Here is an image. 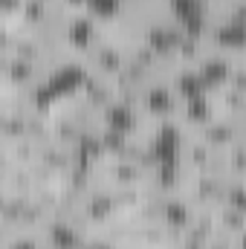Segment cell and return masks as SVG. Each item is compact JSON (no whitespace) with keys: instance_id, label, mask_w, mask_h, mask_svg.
I'll return each instance as SVG.
<instances>
[{"instance_id":"obj_7","label":"cell","mask_w":246,"mask_h":249,"mask_svg":"<svg viewBox=\"0 0 246 249\" xmlns=\"http://www.w3.org/2000/svg\"><path fill=\"white\" fill-rule=\"evenodd\" d=\"M142 122H145V113L133 105H124V102H113L110 107L102 110V124L110 127V130H119V133H127V136H139L142 130Z\"/></svg>"},{"instance_id":"obj_9","label":"cell","mask_w":246,"mask_h":249,"mask_svg":"<svg viewBox=\"0 0 246 249\" xmlns=\"http://www.w3.org/2000/svg\"><path fill=\"white\" fill-rule=\"evenodd\" d=\"M38 151H41V145H38L35 139H29V136L3 142V148H0V154H6V157H9L12 162H18V165H32V162L38 160Z\"/></svg>"},{"instance_id":"obj_4","label":"cell","mask_w":246,"mask_h":249,"mask_svg":"<svg viewBox=\"0 0 246 249\" xmlns=\"http://www.w3.org/2000/svg\"><path fill=\"white\" fill-rule=\"evenodd\" d=\"M81 61L87 64L90 72H96V75L113 81V78L122 75L124 64H127V47L116 44V41H110V38H105V41H102L99 47H93Z\"/></svg>"},{"instance_id":"obj_8","label":"cell","mask_w":246,"mask_h":249,"mask_svg":"<svg viewBox=\"0 0 246 249\" xmlns=\"http://www.w3.org/2000/svg\"><path fill=\"white\" fill-rule=\"evenodd\" d=\"M217 116V102H214V93H200V96H191L180 105V122L191 130H200L203 124H209Z\"/></svg>"},{"instance_id":"obj_11","label":"cell","mask_w":246,"mask_h":249,"mask_svg":"<svg viewBox=\"0 0 246 249\" xmlns=\"http://www.w3.org/2000/svg\"><path fill=\"white\" fill-rule=\"evenodd\" d=\"M214 214H217V229L223 232V235H241L246 229V214L241 209H235V206H229V203H220L217 209H214Z\"/></svg>"},{"instance_id":"obj_17","label":"cell","mask_w":246,"mask_h":249,"mask_svg":"<svg viewBox=\"0 0 246 249\" xmlns=\"http://www.w3.org/2000/svg\"><path fill=\"white\" fill-rule=\"evenodd\" d=\"M244 119H246V113H244Z\"/></svg>"},{"instance_id":"obj_13","label":"cell","mask_w":246,"mask_h":249,"mask_svg":"<svg viewBox=\"0 0 246 249\" xmlns=\"http://www.w3.org/2000/svg\"><path fill=\"white\" fill-rule=\"evenodd\" d=\"M23 3H26V0H0V15H3V20H18L20 12H23Z\"/></svg>"},{"instance_id":"obj_5","label":"cell","mask_w":246,"mask_h":249,"mask_svg":"<svg viewBox=\"0 0 246 249\" xmlns=\"http://www.w3.org/2000/svg\"><path fill=\"white\" fill-rule=\"evenodd\" d=\"M235 61H238V58H232V55H223V53H217V50H209V53L203 55V61L197 64L194 70H197L200 81L206 84V90H209V93H217L220 87L229 84L232 70H235Z\"/></svg>"},{"instance_id":"obj_14","label":"cell","mask_w":246,"mask_h":249,"mask_svg":"<svg viewBox=\"0 0 246 249\" xmlns=\"http://www.w3.org/2000/svg\"><path fill=\"white\" fill-rule=\"evenodd\" d=\"M229 84H232L235 90L246 93V58H238V61H235V70H232V78H229Z\"/></svg>"},{"instance_id":"obj_10","label":"cell","mask_w":246,"mask_h":249,"mask_svg":"<svg viewBox=\"0 0 246 249\" xmlns=\"http://www.w3.org/2000/svg\"><path fill=\"white\" fill-rule=\"evenodd\" d=\"M214 102H217V107H220V113H223V116L244 119V113H246V93L235 90L232 84L220 87V90L214 93Z\"/></svg>"},{"instance_id":"obj_1","label":"cell","mask_w":246,"mask_h":249,"mask_svg":"<svg viewBox=\"0 0 246 249\" xmlns=\"http://www.w3.org/2000/svg\"><path fill=\"white\" fill-rule=\"evenodd\" d=\"M180 96L174 90V84L162 75L151 78L145 87H142V102H139V110L145 113V119H154V122H171L180 116Z\"/></svg>"},{"instance_id":"obj_2","label":"cell","mask_w":246,"mask_h":249,"mask_svg":"<svg viewBox=\"0 0 246 249\" xmlns=\"http://www.w3.org/2000/svg\"><path fill=\"white\" fill-rule=\"evenodd\" d=\"M64 41H67V50L78 58H84L93 47H99L105 41L102 35V20L93 18L90 12H72L67 26H64Z\"/></svg>"},{"instance_id":"obj_16","label":"cell","mask_w":246,"mask_h":249,"mask_svg":"<svg viewBox=\"0 0 246 249\" xmlns=\"http://www.w3.org/2000/svg\"><path fill=\"white\" fill-rule=\"evenodd\" d=\"M235 249H246V229L241 235H235Z\"/></svg>"},{"instance_id":"obj_6","label":"cell","mask_w":246,"mask_h":249,"mask_svg":"<svg viewBox=\"0 0 246 249\" xmlns=\"http://www.w3.org/2000/svg\"><path fill=\"white\" fill-rule=\"evenodd\" d=\"M197 212H200V206H197L185 191L165 194V197H162V223H165L168 229H180V232H185V229L194 223Z\"/></svg>"},{"instance_id":"obj_15","label":"cell","mask_w":246,"mask_h":249,"mask_svg":"<svg viewBox=\"0 0 246 249\" xmlns=\"http://www.w3.org/2000/svg\"><path fill=\"white\" fill-rule=\"evenodd\" d=\"M206 249H235V238L220 232V235H214V238L209 241V247H206Z\"/></svg>"},{"instance_id":"obj_3","label":"cell","mask_w":246,"mask_h":249,"mask_svg":"<svg viewBox=\"0 0 246 249\" xmlns=\"http://www.w3.org/2000/svg\"><path fill=\"white\" fill-rule=\"evenodd\" d=\"M0 70H3V87H12V90H35L50 75V67L18 58V55H0Z\"/></svg>"},{"instance_id":"obj_12","label":"cell","mask_w":246,"mask_h":249,"mask_svg":"<svg viewBox=\"0 0 246 249\" xmlns=\"http://www.w3.org/2000/svg\"><path fill=\"white\" fill-rule=\"evenodd\" d=\"M3 238V249H41V232H9V235H0Z\"/></svg>"}]
</instances>
